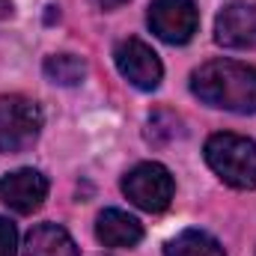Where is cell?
<instances>
[{
	"instance_id": "obj_4",
	"label": "cell",
	"mask_w": 256,
	"mask_h": 256,
	"mask_svg": "<svg viewBox=\"0 0 256 256\" xmlns=\"http://www.w3.org/2000/svg\"><path fill=\"white\" fill-rule=\"evenodd\" d=\"M122 194L143 212H164L173 202L176 182H173V176H170V170L164 164L143 161V164H137L134 170L126 173Z\"/></svg>"
},
{
	"instance_id": "obj_9",
	"label": "cell",
	"mask_w": 256,
	"mask_h": 256,
	"mask_svg": "<svg viewBox=\"0 0 256 256\" xmlns=\"http://www.w3.org/2000/svg\"><path fill=\"white\" fill-rule=\"evenodd\" d=\"M96 238L104 248H134L143 238V226L122 208H104L96 218Z\"/></svg>"
},
{
	"instance_id": "obj_3",
	"label": "cell",
	"mask_w": 256,
	"mask_h": 256,
	"mask_svg": "<svg viewBox=\"0 0 256 256\" xmlns=\"http://www.w3.org/2000/svg\"><path fill=\"white\" fill-rule=\"evenodd\" d=\"M42 131V110L27 96H0V152L15 155L30 149Z\"/></svg>"
},
{
	"instance_id": "obj_6",
	"label": "cell",
	"mask_w": 256,
	"mask_h": 256,
	"mask_svg": "<svg viewBox=\"0 0 256 256\" xmlns=\"http://www.w3.org/2000/svg\"><path fill=\"white\" fill-rule=\"evenodd\" d=\"M114 63H116L120 74L126 78L128 84L143 90V92H152L161 84V78H164V66L158 60V54L146 42H140L134 36L122 39L114 48Z\"/></svg>"
},
{
	"instance_id": "obj_13",
	"label": "cell",
	"mask_w": 256,
	"mask_h": 256,
	"mask_svg": "<svg viewBox=\"0 0 256 256\" xmlns=\"http://www.w3.org/2000/svg\"><path fill=\"white\" fill-rule=\"evenodd\" d=\"M18 254V230L9 218H0V256Z\"/></svg>"
},
{
	"instance_id": "obj_11",
	"label": "cell",
	"mask_w": 256,
	"mask_h": 256,
	"mask_svg": "<svg viewBox=\"0 0 256 256\" xmlns=\"http://www.w3.org/2000/svg\"><path fill=\"white\" fill-rule=\"evenodd\" d=\"M164 256H226L220 242L202 230H185L167 242Z\"/></svg>"
},
{
	"instance_id": "obj_12",
	"label": "cell",
	"mask_w": 256,
	"mask_h": 256,
	"mask_svg": "<svg viewBox=\"0 0 256 256\" xmlns=\"http://www.w3.org/2000/svg\"><path fill=\"white\" fill-rule=\"evenodd\" d=\"M42 68H45V78L60 86H78L86 78V63L74 54H54L45 60Z\"/></svg>"
},
{
	"instance_id": "obj_5",
	"label": "cell",
	"mask_w": 256,
	"mask_h": 256,
	"mask_svg": "<svg viewBox=\"0 0 256 256\" xmlns=\"http://www.w3.org/2000/svg\"><path fill=\"white\" fill-rule=\"evenodd\" d=\"M146 24L161 42L188 45L200 27V9L194 0H152Z\"/></svg>"
},
{
	"instance_id": "obj_8",
	"label": "cell",
	"mask_w": 256,
	"mask_h": 256,
	"mask_svg": "<svg viewBox=\"0 0 256 256\" xmlns=\"http://www.w3.org/2000/svg\"><path fill=\"white\" fill-rule=\"evenodd\" d=\"M48 196V179L33 170V167H21L15 173H6L0 179V200L3 206H9L18 214H33Z\"/></svg>"
},
{
	"instance_id": "obj_10",
	"label": "cell",
	"mask_w": 256,
	"mask_h": 256,
	"mask_svg": "<svg viewBox=\"0 0 256 256\" xmlns=\"http://www.w3.org/2000/svg\"><path fill=\"white\" fill-rule=\"evenodd\" d=\"M21 256H78V244L63 226L39 224L27 232Z\"/></svg>"
},
{
	"instance_id": "obj_7",
	"label": "cell",
	"mask_w": 256,
	"mask_h": 256,
	"mask_svg": "<svg viewBox=\"0 0 256 256\" xmlns=\"http://www.w3.org/2000/svg\"><path fill=\"white\" fill-rule=\"evenodd\" d=\"M214 42L220 48H256V3L232 0L218 12L214 21Z\"/></svg>"
},
{
	"instance_id": "obj_2",
	"label": "cell",
	"mask_w": 256,
	"mask_h": 256,
	"mask_svg": "<svg viewBox=\"0 0 256 256\" xmlns=\"http://www.w3.org/2000/svg\"><path fill=\"white\" fill-rule=\"evenodd\" d=\"M206 164L214 170V176L236 188V191H254L256 188V143L244 134L218 131L206 140Z\"/></svg>"
},
{
	"instance_id": "obj_1",
	"label": "cell",
	"mask_w": 256,
	"mask_h": 256,
	"mask_svg": "<svg viewBox=\"0 0 256 256\" xmlns=\"http://www.w3.org/2000/svg\"><path fill=\"white\" fill-rule=\"evenodd\" d=\"M191 92L218 110L256 114V68L238 60H208L194 68Z\"/></svg>"
},
{
	"instance_id": "obj_14",
	"label": "cell",
	"mask_w": 256,
	"mask_h": 256,
	"mask_svg": "<svg viewBox=\"0 0 256 256\" xmlns=\"http://www.w3.org/2000/svg\"><path fill=\"white\" fill-rule=\"evenodd\" d=\"M12 15V0H0V24Z\"/></svg>"
}]
</instances>
